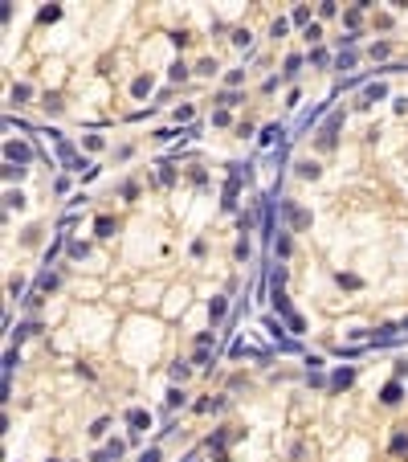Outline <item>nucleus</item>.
I'll use <instances>...</instances> for the list:
<instances>
[{
    "label": "nucleus",
    "instance_id": "nucleus-6",
    "mask_svg": "<svg viewBox=\"0 0 408 462\" xmlns=\"http://www.w3.org/2000/svg\"><path fill=\"white\" fill-rule=\"evenodd\" d=\"M355 381V373H351V368H339V373H335V389H343V385H351Z\"/></svg>",
    "mask_w": 408,
    "mask_h": 462
},
{
    "label": "nucleus",
    "instance_id": "nucleus-13",
    "mask_svg": "<svg viewBox=\"0 0 408 462\" xmlns=\"http://www.w3.org/2000/svg\"><path fill=\"white\" fill-rule=\"evenodd\" d=\"M404 331H408V319H404Z\"/></svg>",
    "mask_w": 408,
    "mask_h": 462
},
{
    "label": "nucleus",
    "instance_id": "nucleus-2",
    "mask_svg": "<svg viewBox=\"0 0 408 462\" xmlns=\"http://www.w3.org/2000/svg\"><path fill=\"white\" fill-rule=\"evenodd\" d=\"M5 156L17 160V168H21V164H29V147H25V143H9V147H5Z\"/></svg>",
    "mask_w": 408,
    "mask_h": 462
},
{
    "label": "nucleus",
    "instance_id": "nucleus-11",
    "mask_svg": "<svg viewBox=\"0 0 408 462\" xmlns=\"http://www.w3.org/2000/svg\"><path fill=\"white\" fill-rule=\"evenodd\" d=\"M151 90V78H135V95H147Z\"/></svg>",
    "mask_w": 408,
    "mask_h": 462
},
{
    "label": "nucleus",
    "instance_id": "nucleus-5",
    "mask_svg": "<svg viewBox=\"0 0 408 462\" xmlns=\"http://www.w3.org/2000/svg\"><path fill=\"white\" fill-rule=\"evenodd\" d=\"M208 315H212V323L225 319V299H212V303H208Z\"/></svg>",
    "mask_w": 408,
    "mask_h": 462
},
{
    "label": "nucleus",
    "instance_id": "nucleus-12",
    "mask_svg": "<svg viewBox=\"0 0 408 462\" xmlns=\"http://www.w3.org/2000/svg\"><path fill=\"white\" fill-rule=\"evenodd\" d=\"M139 462H160V450H147V454H143Z\"/></svg>",
    "mask_w": 408,
    "mask_h": 462
},
{
    "label": "nucleus",
    "instance_id": "nucleus-14",
    "mask_svg": "<svg viewBox=\"0 0 408 462\" xmlns=\"http://www.w3.org/2000/svg\"><path fill=\"white\" fill-rule=\"evenodd\" d=\"M188 462H196V458H188Z\"/></svg>",
    "mask_w": 408,
    "mask_h": 462
},
{
    "label": "nucleus",
    "instance_id": "nucleus-10",
    "mask_svg": "<svg viewBox=\"0 0 408 462\" xmlns=\"http://www.w3.org/2000/svg\"><path fill=\"white\" fill-rule=\"evenodd\" d=\"M168 405H172V409H176V405H184V393H180V389H172V393H168Z\"/></svg>",
    "mask_w": 408,
    "mask_h": 462
},
{
    "label": "nucleus",
    "instance_id": "nucleus-4",
    "mask_svg": "<svg viewBox=\"0 0 408 462\" xmlns=\"http://www.w3.org/2000/svg\"><path fill=\"white\" fill-rule=\"evenodd\" d=\"M298 176H302V180H315V176H319V164H315V160H302V164H298Z\"/></svg>",
    "mask_w": 408,
    "mask_h": 462
},
{
    "label": "nucleus",
    "instance_id": "nucleus-1",
    "mask_svg": "<svg viewBox=\"0 0 408 462\" xmlns=\"http://www.w3.org/2000/svg\"><path fill=\"white\" fill-rule=\"evenodd\" d=\"M127 421L135 425V434H143V429L151 425V413H147V409H131V413H127Z\"/></svg>",
    "mask_w": 408,
    "mask_h": 462
},
{
    "label": "nucleus",
    "instance_id": "nucleus-3",
    "mask_svg": "<svg viewBox=\"0 0 408 462\" xmlns=\"http://www.w3.org/2000/svg\"><path fill=\"white\" fill-rule=\"evenodd\" d=\"M380 401H384V405H396V401H400V385H396V381H392V385H384Z\"/></svg>",
    "mask_w": 408,
    "mask_h": 462
},
{
    "label": "nucleus",
    "instance_id": "nucleus-7",
    "mask_svg": "<svg viewBox=\"0 0 408 462\" xmlns=\"http://www.w3.org/2000/svg\"><path fill=\"white\" fill-rule=\"evenodd\" d=\"M94 229H98L102 237H110V233H114V221H110V217H98V225H94Z\"/></svg>",
    "mask_w": 408,
    "mask_h": 462
},
{
    "label": "nucleus",
    "instance_id": "nucleus-9",
    "mask_svg": "<svg viewBox=\"0 0 408 462\" xmlns=\"http://www.w3.org/2000/svg\"><path fill=\"white\" fill-rule=\"evenodd\" d=\"M392 450H396V454H404V450H408V438H404V434H396V438H392Z\"/></svg>",
    "mask_w": 408,
    "mask_h": 462
},
{
    "label": "nucleus",
    "instance_id": "nucleus-8",
    "mask_svg": "<svg viewBox=\"0 0 408 462\" xmlns=\"http://www.w3.org/2000/svg\"><path fill=\"white\" fill-rule=\"evenodd\" d=\"M106 425H110V421H106V417H98V421L90 425V438H102V434H106Z\"/></svg>",
    "mask_w": 408,
    "mask_h": 462
}]
</instances>
